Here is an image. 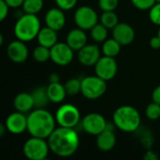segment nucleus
<instances>
[{
	"label": "nucleus",
	"instance_id": "f257e3e1",
	"mask_svg": "<svg viewBox=\"0 0 160 160\" xmlns=\"http://www.w3.org/2000/svg\"><path fill=\"white\" fill-rule=\"evenodd\" d=\"M51 152L60 158L73 156L80 145V138L75 128L59 127L47 139Z\"/></svg>",
	"mask_w": 160,
	"mask_h": 160
},
{
	"label": "nucleus",
	"instance_id": "f03ea898",
	"mask_svg": "<svg viewBox=\"0 0 160 160\" xmlns=\"http://www.w3.org/2000/svg\"><path fill=\"white\" fill-rule=\"evenodd\" d=\"M56 124L54 115L44 108H35L27 115V131L33 137L48 139Z\"/></svg>",
	"mask_w": 160,
	"mask_h": 160
},
{
	"label": "nucleus",
	"instance_id": "7ed1b4c3",
	"mask_svg": "<svg viewBox=\"0 0 160 160\" xmlns=\"http://www.w3.org/2000/svg\"><path fill=\"white\" fill-rule=\"evenodd\" d=\"M141 114L139 111L130 105L118 107L112 114L114 127L123 132L132 133L138 130L141 126Z\"/></svg>",
	"mask_w": 160,
	"mask_h": 160
},
{
	"label": "nucleus",
	"instance_id": "20e7f679",
	"mask_svg": "<svg viewBox=\"0 0 160 160\" xmlns=\"http://www.w3.org/2000/svg\"><path fill=\"white\" fill-rule=\"evenodd\" d=\"M40 29V21L38 16L24 13L17 19L13 30L16 38L23 42H29L37 38Z\"/></svg>",
	"mask_w": 160,
	"mask_h": 160
},
{
	"label": "nucleus",
	"instance_id": "39448f33",
	"mask_svg": "<svg viewBox=\"0 0 160 160\" xmlns=\"http://www.w3.org/2000/svg\"><path fill=\"white\" fill-rule=\"evenodd\" d=\"M50 151L47 139L33 136H31V138L28 139L22 146V153L29 160L46 159Z\"/></svg>",
	"mask_w": 160,
	"mask_h": 160
},
{
	"label": "nucleus",
	"instance_id": "423d86ee",
	"mask_svg": "<svg viewBox=\"0 0 160 160\" xmlns=\"http://www.w3.org/2000/svg\"><path fill=\"white\" fill-rule=\"evenodd\" d=\"M106 90L107 82L97 75L86 76L82 80L81 94L87 99H98L106 93Z\"/></svg>",
	"mask_w": 160,
	"mask_h": 160
},
{
	"label": "nucleus",
	"instance_id": "0eeeda50",
	"mask_svg": "<svg viewBox=\"0 0 160 160\" xmlns=\"http://www.w3.org/2000/svg\"><path fill=\"white\" fill-rule=\"evenodd\" d=\"M55 120L59 127L75 128L81 120V112L79 109L73 104H63L55 112Z\"/></svg>",
	"mask_w": 160,
	"mask_h": 160
},
{
	"label": "nucleus",
	"instance_id": "6e6552de",
	"mask_svg": "<svg viewBox=\"0 0 160 160\" xmlns=\"http://www.w3.org/2000/svg\"><path fill=\"white\" fill-rule=\"evenodd\" d=\"M97 11L89 6H82L75 10L74 22L77 27L83 30H91L98 22Z\"/></svg>",
	"mask_w": 160,
	"mask_h": 160
},
{
	"label": "nucleus",
	"instance_id": "1a4fd4ad",
	"mask_svg": "<svg viewBox=\"0 0 160 160\" xmlns=\"http://www.w3.org/2000/svg\"><path fill=\"white\" fill-rule=\"evenodd\" d=\"M81 125L84 132L89 135L98 136L107 128L108 122L102 114L98 112H90L83 116L81 121Z\"/></svg>",
	"mask_w": 160,
	"mask_h": 160
},
{
	"label": "nucleus",
	"instance_id": "9d476101",
	"mask_svg": "<svg viewBox=\"0 0 160 160\" xmlns=\"http://www.w3.org/2000/svg\"><path fill=\"white\" fill-rule=\"evenodd\" d=\"M74 58V51L67 42H57L51 48V60L57 66L66 67Z\"/></svg>",
	"mask_w": 160,
	"mask_h": 160
},
{
	"label": "nucleus",
	"instance_id": "9b49d317",
	"mask_svg": "<svg viewBox=\"0 0 160 160\" xmlns=\"http://www.w3.org/2000/svg\"><path fill=\"white\" fill-rule=\"evenodd\" d=\"M94 67L96 75L106 82L112 80L116 76L118 70V66L115 57L106 55L101 56Z\"/></svg>",
	"mask_w": 160,
	"mask_h": 160
},
{
	"label": "nucleus",
	"instance_id": "f8f14e48",
	"mask_svg": "<svg viewBox=\"0 0 160 160\" xmlns=\"http://www.w3.org/2000/svg\"><path fill=\"white\" fill-rule=\"evenodd\" d=\"M77 52L78 61L85 67H94L101 57L100 50L97 44H86Z\"/></svg>",
	"mask_w": 160,
	"mask_h": 160
},
{
	"label": "nucleus",
	"instance_id": "ddd939ff",
	"mask_svg": "<svg viewBox=\"0 0 160 160\" xmlns=\"http://www.w3.org/2000/svg\"><path fill=\"white\" fill-rule=\"evenodd\" d=\"M5 125L9 133L20 135L27 130V116H25L23 112L16 111L8 115Z\"/></svg>",
	"mask_w": 160,
	"mask_h": 160
},
{
	"label": "nucleus",
	"instance_id": "4468645a",
	"mask_svg": "<svg viewBox=\"0 0 160 160\" xmlns=\"http://www.w3.org/2000/svg\"><path fill=\"white\" fill-rule=\"evenodd\" d=\"M7 54L13 63L22 64L24 63L28 58L29 52L25 45V42L17 38L8 45Z\"/></svg>",
	"mask_w": 160,
	"mask_h": 160
},
{
	"label": "nucleus",
	"instance_id": "2eb2a0df",
	"mask_svg": "<svg viewBox=\"0 0 160 160\" xmlns=\"http://www.w3.org/2000/svg\"><path fill=\"white\" fill-rule=\"evenodd\" d=\"M112 38L122 46L131 44L135 39L134 28L127 22H119L112 29Z\"/></svg>",
	"mask_w": 160,
	"mask_h": 160
},
{
	"label": "nucleus",
	"instance_id": "dca6fc26",
	"mask_svg": "<svg viewBox=\"0 0 160 160\" xmlns=\"http://www.w3.org/2000/svg\"><path fill=\"white\" fill-rule=\"evenodd\" d=\"M45 23L46 26L55 31L62 30L66 25V15L64 10L58 7L52 8L47 10L45 14Z\"/></svg>",
	"mask_w": 160,
	"mask_h": 160
},
{
	"label": "nucleus",
	"instance_id": "f3484780",
	"mask_svg": "<svg viewBox=\"0 0 160 160\" xmlns=\"http://www.w3.org/2000/svg\"><path fill=\"white\" fill-rule=\"evenodd\" d=\"M84 31L85 30L77 27L71 29L68 33L66 42L70 46V48L74 52L80 51L82 47H84L87 44V36Z\"/></svg>",
	"mask_w": 160,
	"mask_h": 160
},
{
	"label": "nucleus",
	"instance_id": "a211bd4d",
	"mask_svg": "<svg viewBox=\"0 0 160 160\" xmlns=\"http://www.w3.org/2000/svg\"><path fill=\"white\" fill-rule=\"evenodd\" d=\"M116 143V136L112 129L106 128L104 131L97 136L96 144L97 147L102 152L111 151Z\"/></svg>",
	"mask_w": 160,
	"mask_h": 160
},
{
	"label": "nucleus",
	"instance_id": "6ab92c4d",
	"mask_svg": "<svg viewBox=\"0 0 160 160\" xmlns=\"http://www.w3.org/2000/svg\"><path fill=\"white\" fill-rule=\"evenodd\" d=\"M13 106L16 111L23 113L31 112L35 108L34 99L31 93L22 92L16 95L13 99Z\"/></svg>",
	"mask_w": 160,
	"mask_h": 160
},
{
	"label": "nucleus",
	"instance_id": "aec40b11",
	"mask_svg": "<svg viewBox=\"0 0 160 160\" xmlns=\"http://www.w3.org/2000/svg\"><path fill=\"white\" fill-rule=\"evenodd\" d=\"M47 93L50 102L56 104L63 102L68 96L65 85L61 82H49L47 85Z\"/></svg>",
	"mask_w": 160,
	"mask_h": 160
},
{
	"label": "nucleus",
	"instance_id": "412c9836",
	"mask_svg": "<svg viewBox=\"0 0 160 160\" xmlns=\"http://www.w3.org/2000/svg\"><path fill=\"white\" fill-rule=\"evenodd\" d=\"M37 39L39 45L51 49L53 45L57 43V31L48 26L41 28L37 37Z\"/></svg>",
	"mask_w": 160,
	"mask_h": 160
},
{
	"label": "nucleus",
	"instance_id": "4be33fe9",
	"mask_svg": "<svg viewBox=\"0 0 160 160\" xmlns=\"http://www.w3.org/2000/svg\"><path fill=\"white\" fill-rule=\"evenodd\" d=\"M31 95L34 99L35 108H45L50 102L48 93H47V86H38L32 92Z\"/></svg>",
	"mask_w": 160,
	"mask_h": 160
},
{
	"label": "nucleus",
	"instance_id": "5701e85b",
	"mask_svg": "<svg viewBox=\"0 0 160 160\" xmlns=\"http://www.w3.org/2000/svg\"><path fill=\"white\" fill-rule=\"evenodd\" d=\"M121 47H122V45L113 38H107L102 44L101 52H102L103 55L116 57L119 54V52H121Z\"/></svg>",
	"mask_w": 160,
	"mask_h": 160
},
{
	"label": "nucleus",
	"instance_id": "b1692460",
	"mask_svg": "<svg viewBox=\"0 0 160 160\" xmlns=\"http://www.w3.org/2000/svg\"><path fill=\"white\" fill-rule=\"evenodd\" d=\"M108 28L105 27L101 22H98L91 30L90 35L92 39L97 43H103L108 38Z\"/></svg>",
	"mask_w": 160,
	"mask_h": 160
},
{
	"label": "nucleus",
	"instance_id": "393cba45",
	"mask_svg": "<svg viewBox=\"0 0 160 160\" xmlns=\"http://www.w3.org/2000/svg\"><path fill=\"white\" fill-rule=\"evenodd\" d=\"M99 20H100V22L108 29H113L119 23L118 16L114 12V10L113 11H102V14Z\"/></svg>",
	"mask_w": 160,
	"mask_h": 160
},
{
	"label": "nucleus",
	"instance_id": "a878e982",
	"mask_svg": "<svg viewBox=\"0 0 160 160\" xmlns=\"http://www.w3.org/2000/svg\"><path fill=\"white\" fill-rule=\"evenodd\" d=\"M32 55L36 62L45 63L46 61L51 59V49L38 44V46L34 49Z\"/></svg>",
	"mask_w": 160,
	"mask_h": 160
},
{
	"label": "nucleus",
	"instance_id": "bb28decb",
	"mask_svg": "<svg viewBox=\"0 0 160 160\" xmlns=\"http://www.w3.org/2000/svg\"><path fill=\"white\" fill-rule=\"evenodd\" d=\"M43 0H24L22 4V9L24 13L38 14L43 8Z\"/></svg>",
	"mask_w": 160,
	"mask_h": 160
},
{
	"label": "nucleus",
	"instance_id": "cd10ccee",
	"mask_svg": "<svg viewBox=\"0 0 160 160\" xmlns=\"http://www.w3.org/2000/svg\"><path fill=\"white\" fill-rule=\"evenodd\" d=\"M68 96H76L81 93L82 90V80L72 78L66 82L64 84Z\"/></svg>",
	"mask_w": 160,
	"mask_h": 160
},
{
	"label": "nucleus",
	"instance_id": "c85d7f7f",
	"mask_svg": "<svg viewBox=\"0 0 160 160\" xmlns=\"http://www.w3.org/2000/svg\"><path fill=\"white\" fill-rule=\"evenodd\" d=\"M145 115L149 120H158L160 118V104L157 102H152L147 105L145 109Z\"/></svg>",
	"mask_w": 160,
	"mask_h": 160
},
{
	"label": "nucleus",
	"instance_id": "c756f323",
	"mask_svg": "<svg viewBox=\"0 0 160 160\" xmlns=\"http://www.w3.org/2000/svg\"><path fill=\"white\" fill-rule=\"evenodd\" d=\"M149 19L154 24L160 26V3H156L149 9Z\"/></svg>",
	"mask_w": 160,
	"mask_h": 160
},
{
	"label": "nucleus",
	"instance_id": "7c9ffc66",
	"mask_svg": "<svg viewBox=\"0 0 160 160\" xmlns=\"http://www.w3.org/2000/svg\"><path fill=\"white\" fill-rule=\"evenodd\" d=\"M119 4V0H98V7L102 11H113Z\"/></svg>",
	"mask_w": 160,
	"mask_h": 160
},
{
	"label": "nucleus",
	"instance_id": "2f4dec72",
	"mask_svg": "<svg viewBox=\"0 0 160 160\" xmlns=\"http://www.w3.org/2000/svg\"><path fill=\"white\" fill-rule=\"evenodd\" d=\"M132 5L141 10H149L156 3L157 0H130Z\"/></svg>",
	"mask_w": 160,
	"mask_h": 160
},
{
	"label": "nucleus",
	"instance_id": "473e14b6",
	"mask_svg": "<svg viewBox=\"0 0 160 160\" xmlns=\"http://www.w3.org/2000/svg\"><path fill=\"white\" fill-rule=\"evenodd\" d=\"M54 1H55L56 7L63 9L64 11H67V10L72 9L76 6L78 0H54Z\"/></svg>",
	"mask_w": 160,
	"mask_h": 160
},
{
	"label": "nucleus",
	"instance_id": "72a5a7b5",
	"mask_svg": "<svg viewBox=\"0 0 160 160\" xmlns=\"http://www.w3.org/2000/svg\"><path fill=\"white\" fill-rule=\"evenodd\" d=\"M9 8H10L4 0H0V21L1 22H3L8 15Z\"/></svg>",
	"mask_w": 160,
	"mask_h": 160
},
{
	"label": "nucleus",
	"instance_id": "f704fd0d",
	"mask_svg": "<svg viewBox=\"0 0 160 160\" xmlns=\"http://www.w3.org/2000/svg\"><path fill=\"white\" fill-rule=\"evenodd\" d=\"M149 44H150L152 49L158 50V49H160V38L158 36H155V37L151 38Z\"/></svg>",
	"mask_w": 160,
	"mask_h": 160
},
{
	"label": "nucleus",
	"instance_id": "c9c22d12",
	"mask_svg": "<svg viewBox=\"0 0 160 160\" xmlns=\"http://www.w3.org/2000/svg\"><path fill=\"white\" fill-rule=\"evenodd\" d=\"M9 8H16L19 7H22V4L24 2V0H4Z\"/></svg>",
	"mask_w": 160,
	"mask_h": 160
},
{
	"label": "nucleus",
	"instance_id": "e433bc0d",
	"mask_svg": "<svg viewBox=\"0 0 160 160\" xmlns=\"http://www.w3.org/2000/svg\"><path fill=\"white\" fill-rule=\"evenodd\" d=\"M152 99L154 102L160 104V85L157 86L152 93Z\"/></svg>",
	"mask_w": 160,
	"mask_h": 160
},
{
	"label": "nucleus",
	"instance_id": "4c0bfd02",
	"mask_svg": "<svg viewBox=\"0 0 160 160\" xmlns=\"http://www.w3.org/2000/svg\"><path fill=\"white\" fill-rule=\"evenodd\" d=\"M49 82H60V76L56 73H52L49 77Z\"/></svg>",
	"mask_w": 160,
	"mask_h": 160
},
{
	"label": "nucleus",
	"instance_id": "58836bf2",
	"mask_svg": "<svg viewBox=\"0 0 160 160\" xmlns=\"http://www.w3.org/2000/svg\"><path fill=\"white\" fill-rule=\"evenodd\" d=\"M6 131H8V130H7V127H6L5 123H1L0 124V136L1 137L4 136V134H5Z\"/></svg>",
	"mask_w": 160,
	"mask_h": 160
},
{
	"label": "nucleus",
	"instance_id": "ea45409f",
	"mask_svg": "<svg viewBox=\"0 0 160 160\" xmlns=\"http://www.w3.org/2000/svg\"><path fill=\"white\" fill-rule=\"evenodd\" d=\"M3 41H4L3 35H2V34H0V45H3Z\"/></svg>",
	"mask_w": 160,
	"mask_h": 160
},
{
	"label": "nucleus",
	"instance_id": "a19ab883",
	"mask_svg": "<svg viewBox=\"0 0 160 160\" xmlns=\"http://www.w3.org/2000/svg\"><path fill=\"white\" fill-rule=\"evenodd\" d=\"M158 36L160 38V26H159V29H158Z\"/></svg>",
	"mask_w": 160,
	"mask_h": 160
},
{
	"label": "nucleus",
	"instance_id": "79ce46f5",
	"mask_svg": "<svg viewBox=\"0 0 160 160\" xmlns=\"http://www.w3.org/2000/svg\"><path fill=\"white\" fill-rule=\"evenodd\" d=\"M157 3H160V0H157Z\"/></svg>",
	"mask_w": 160,
	"mask_h": 160
}]
</instances>
